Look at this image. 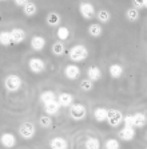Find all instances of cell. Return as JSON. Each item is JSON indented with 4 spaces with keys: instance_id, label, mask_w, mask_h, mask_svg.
Masks as SVG:
<instances>
[{
    "instance_id": "44dd1931",
    "label": "cell",
    "mask_w": 147,
    "mask_h": 149,
    "mask_svg": "<svg viewBox=\"0 0 147 149\" xmlns=\"http://www.w3.org/2000/svg\"><path fill=\"white\" fill-rule=\"evenodd\" d=\"M86 149H100V141L95 137H88L84 142Z\"/></svg>"
},
{
    "instance_id": "7a4b0ae2",
    "label": "cell",
    "mask_w": 147,
    "mask_h": 149,
    "mask_svg": "<svg viewBox=\"0 0 147 149\" xmlns=\"http://www.w3.org/2000/svg\"><path fill=\"white\" fill-rule=\"evenodd\" d=\"M87 116V110L86 106L82 104H72L70 106V117L75 121H82Z\"/></svg>"
},
{
    "instance_id": "5b68a950",
    "label": "cell",
    "mask_w": 147,
    "mask_h": 149,
    "mask_svg": "<svg viewBox=\"0 0 147 149\" xmlns=\"http://www.w3.org/2000/svg\"><path fill=\"white\" fill-rule=\"evenodd\" d=\"M107 122H108L110 126H112V128H116V126H119L122 122H123V114L120 113L119 110H108V114H107Z\"/></svg>"
},
{
    "instance_id": "484cf974",
    "label": "cell",
    "mask_w": 147,
    "mask_h": 149,
    "mask_svg": "<svg viewBox=\"0 0 147 149\" xmlns=\"http://www.w3.org/2000/svg\"><path fill=\"white\" fill-rule=\"evenodd\" d=\"M47 23L50 26H52V27L59 26L60 24V16H59V14H56V12H51V14L47 16Z\"/></svg>"
},
{
    "instance_id": "f35d334b",
    "label": "cell",
    "mask_w": 147,
    "mask_h": 149,
    "mask_svg": "<svg viewBox=\"0 0 147 149\" xmlns=\"http://www.w3.org/2000/svg\"><path fill=\"white\" fill-rule=\"evenodd\" d=\"M146 149H147V148H146Z\"/></svg>"
},
{
    "instance_id": "52a82bcc",
    "label": "cell",
    "mask_w": 147,
    "mask_h": 149,
    "mask_svg": "<svg viewBox=\"0 0 147 149\" xmlns=\"http://www.w3.org/2000/svg\"><path fill=\"white\" fill-rule=\"evenodd\" d=\"M28 67L31 70L32 73L35 74H39V73H43L46 69V63L43 59L40 58H31L30 62H28Z\"/></svg>"
},
{
    "instance_id": "7402d4cb",
    "label": "cell",
    "mask_w": 147,
    "mask_h": 149,
    "mask_svg": "<svg viewBox=\"0 0 147 149\" xmlns=\"http://www.w3.org/2000/svg\"><path fill=\"white\" fill-rule=\"evenodd\" d=\"M56 36H58V39L60 42L67 40V39L70 38V30L67 27H64V26H62V27L58 28V31H56Z\"/></svg>"
},
{
    "instance_id": "7c38bea8",
    "label": "cell",
    "mask_w": 147,
    "mask_h": 149,
    "mask_svg": "<svg viewBox=\"0 0 147 149\" xmlns=\"http://www.w3.org/2000/svg\"><path fill=\"white\" fill-rule=\"evenodd\" d=\"M44 110L47 113V116H56L60 110V105L56 100L55 101H51L48 104H44Z\"/></svg>"
},
{
    "instance_id": "d590c367",
    "label": "cell",
    "mask_w": 147,
    "mask_h": 149,
    "mask_svg": "<svg viewBox=\"0 0 147 149\" xmlns=\"http://www.w3.org/2000/svg\"><path fill=\"white\" fill-rule=\"evenodd\" d=\"M144 7L147 8V0H144Z\"/></svg>"
},
{
    "instance_id": "74e56055",
    "label": "cell",
    "mask_w": 147,
    "mask_h": 149,
    "mask_svg": "<svg viewBox=\"0 0 147 149\" xmlns=\"http://www.w3.org/2000/svg\"><path fill=\"white\" fill-rule=\"evenodd\" d=\"M0 1H4V0H0Z\"/></svg>"
},
{
    "instance_id": "9c48e42d",
    "label": "cell",
    "mask_w": 147,
    "mask_h": 149,
    "mask_svg": "<svg viewBox=\"0 0 147 149\" xmlns=\"http://www.w3.org/2000/svg\"><path fill=\"white\" fill-rule=\"evenodd\" d=\"M0 142L6 148H12L16 144V137L12 133H3V134L0 136Z\"/></svg>"
},
{
    "instance_id": "30bf717a",
    "label": "cell",
    "mask_w": 147,
    "mask_h": 149,
    "mask_svg": "<svg viewBox=\"0 0 147 149\" xmlns=\"http://www.w3.org/2000/svg\"><path fill=\"white\" fill-rule=\"evenodd\" d=\"M134 137H135V129L134 128L124 126L123 129L119 130V139L123 140V141H133Z\"/></svg>"
},
{
    "instance_id": "83f0119b",
    "label": "cell",
    "mask_w": 147,
    "mask_h": 149,
    "mask_svg": "<svg viewBox=\"0 0 147 149\" xmlns=\"http://www.w3.org/2000/svg\"><path fill=\"white\" fill-rule=\"evenodd\" d=\"M11 43H12L11 32H8V31L0 32V45H3V46H10Z\"/></svg>"
},
{
    "instance_id": "f1b7e54d",
    "label": "cell",
    "mask_w": 147,
    "mask_h": 149,
    "mask_svg": "<svg viewBox=\"0 0 147 149\" xmlns=\"http://www.w3.org/2000/svg\"><path fill=\"white\" fill-rule=\"evenodd\" d=\"M23 11H24V14L27 15V16H32V15H35L36 14V6H35L34 3H30L28 1L26 6H24V8H23Z\"/></svg>"
},
{
    "instance_id": "277c9868",
    "label": "cell",
    "mask_w": 147,
    "mask_h": 149,
    "mask_svg": "<svg viewBox=\"0 0 147 149\" xmlns=\"http://www.w3.org/2000/svg\"><path fill=\"white\" fill-rule=\"evenodd\" d=\"M79 11H80V15H82L83 19L86 20H91L94 16H95V7H94L91 3L88 1H83L79 6Z\"/></svg>"
},
{
    "instance_id": "d6986e66",
    "label": "cell",
    "mask_w": 147,
    "mask_h": 149,
    "mask_svg": "<svg viewBox=\"0 0 147 149\" xmlns=\"http://www.w3.org/2000/svg\"><path fill=\"white\" fill-rule=\"evenodd\" d=\"M108 73L111 75V78H120L122 74H123V67L120 66V65H118V63H114V65L110 66Z\"/></svg>"
},
{
    "instance_id": "8fae6325",
    "label": "cell",
    "mask_w": 147,
    "mask_h": 149,
    "mask_svg": "<svg viewBox=\"0 0 147 149\" xmlns=\"http://www.w3.org/2000/svg\"><path fill=\"white\" fill-rule=\"evenodd\" d=\"M58 102L60 105V108H68L74 102V98L70 93H60L58 95Z\"/></svg>"
},
{
    "instance_id": "4dcf8cb0",
    "label": "cell",
    "mask_w": 147,
    "mask_h": 149,
    "mask_svg": "<svg viewBox=\"0 0 147 149\" xmlns=\"http://www.w3.org/2000/svg\"><path fill=\"white\" fill-rule=\"evenodd\" d=\"M104 146H106V149H120V144L118 140L115 139H110L106 141V144H104Z\"/></svg>"
},
{
    "instance_id": "ba28073f",
    "label": "cell",
    "mask_w": 147,
    "mask_h": 149,
    "mask_svg": "<svg viewBox=\"0 0 147 149\" xmlns=\"http://www.w3.org/2000/svg\"><path fill=\"white\" fill-rule=\"evenodd\" d=\"M64 75L68 78V79L74 81L76 79V78H79V75H80V69H79V66H76V65H67L64 69Z\"/></svg>"
},
{
    "instance_id": "836d02e7",
    "label": "cell",
    "mask_w": 147,
    "mask_h": 149,
    "mask_svg": "<svg viewBox=\"0 0 147 149\" xmlns=\"http://www.w3.org/2000/svg\"><path fill=\"white\" fill-rule=\"evenodd\" d=\"M133 4H134V8L139 10V8L144 7V0H133Z\"/></svg>"
},
{
    "instance_id": "1f68e13d",
    "label": "cell",
    "mask_w": 147,
    "mask_h": 149,
    "mask_svg": "<svg viewBox=\"0 0 147 149\" xmlns=\"http://www.w3.org/2000/svg\"><path fill=\"white\" fill-rule=\"evenodd\" d=\"M39 124H40V126H43V128H50L52 124V120L50 116H41L40 118H39Z\"/></svg>"
},
{
    "instance_id": "4fadbf2b",
    "label": "cell",
    "mask_w": 147,
    "mask_h": 149,
    "mask_svg": "<svg viewBox=\"0 0 147 149\" xmlns=\"http://www.w3.org/2000/svg\"><path fill=\"white\" fill-rule=\"evenodd\" d=\"M50 146H51V149H68V142L63 137H55L51 140Z\"/></svg>"
},
{
    "instance_id": "3957f363",
    "label": "cell",
    "mask_w": 147,
    "mask_h": 149,
    "mask_svg": "<svg viewBox=\"0 0 147 149\" xmlns=\"http://www.w3.org/2000/svg\"><path fill=\"white\" fill-rule=\"evenodd\" d=\"M4 86L8 91L11 93H15L21 87V79L17 75H8L4 81Z\"/></svg>"
},
{
    "instance_id": "4316f807",
    "label": "cell",
    "mask_w": 147,
    "mask_h": 149,
    "mask_svg": "<svg viewBox=\"0 0 147 149\" xmlns=\"http://www.w3.org/2000/svg\"><path fill=\"white\" fill-rule=\"evenodd\" d=\"M126 17H127V20H130V22H137L138 17H139V11L134 7L128 8L126 11Z\"/></svg>"
},
{
    "instance_id": "cb8c5ba5",
    "label": "cell",
    "mask_w": 147,
    "mask_h": 149,
    "mask_svg": "<svg viewBox=\"0 0 147 149\" xmlns=\"http://www.w3.org/2000/svg\"><path fill=\"white\" fill-rule=\"evenodd\" d=\"M96 16H98V20H99L100 23H108L110 19H111V14H110L107 10H99L98 14H96Z\"/></svg>"
},
{
    "instance_id": "5bb4252c",
    "label": "cell",
    "mask_w": 147,
    "mask_h": 149,
    "mask_svg": "<svg viewBox=\"0 0 147 149\" xmlns=\"http://www.w3.org/2000/svg\"><path fill=\"white\" fill-rule=\"evenodd\" d=\"M31 47L35 51H41L46 47V39L43 36H39V35L34 36L31 39Z\"/></svg>"
},
{
    "instance_id": "8d00e7d4",
    "label": "cell",
    "mask_w": 147,
    "mask_h": 149,
    "mask_svg": "<svg viewBox=\"0 0 147 149\" xmlns=\"http://www.w3.org/2000/svg\"><path fill=\"white\" fill-rule=\"evenodd\" d=\"M146 139H147V132H146Z\"/></svg>"
},
{
    "instance_id": "ac0fdd59",
    "label": "cell",
    "mask_w": 147,
    "mask_h": 149,
    "mask_svg": "<svg viewBox=\"0 0 147 149\" xmlns=\"http://www.w3.org/2000/svg\"><path fill=\"white\" fill-rule=\"evenodd\" d=\"M107 114H108V110L104 108H96L94 110V118H95L98 122H103L107 120Z\"/></svg>"
},
{
    "instance_id": "9a60e30c",
    "label": "cell",
    "mask_w": 147,
    "mask_h": 149,
    "mask_svg": "<svg viewBox=\"0 0 147 149\" xmlns=\"http://www.w3.org/2000/svg\"><path fill=\"white\" fill-rule=\"evenodd\" d=\"M87 78L91 79L92 82H96L102 78V71H100L99 67L96 66H90L88 70H87Z\"/></svg>"
},
{
    "instance_id": "e0dca14e",
    "label": "cell",
    "mask_w": 147,
    "mask_h": 149,
    "mask_svg": "<svg viewBox=\"0 0 147 149\" xmlns=\"http://www.w3.org/2000/svg\"><path fill=\"white\" fill-rule=\"evenodd\" d=\"M133 120H134V128H143L144 125L147 124V117L143 113L133 114Z\"/></svg>"
},
{
    "instance_id": "e575fe53",
    "label": "cell",
    "mask_w": 147,
    "mask_h": 149,
    "mask_svg": "<svg viewBox=\"0 0 147 149\" xmlns=\"http://www.w3.org/2000/svg\"><path fill=\"white\" fill-rule=\"evenodd\" d=\"M27 3H28V0H15V4H16V6H20V7L21 6L24 7Z\"/></svg>"
},
{
    "instance_id": "ffe728a7",
    "label": "cell",
    "mask_w": 147,
    "mask_h": 149,
    "mask_svg": "<svg viewBox=\"0 0 147 149\" xmlns=\"http://www.w3.org/2000/svg\"><path fill=\"white\" fill-rule=\"evenodd\" d=\"M88 34L91 35V36H94V38H99L100 35L103 34V28L100 24H98V23H92V24L88 26Z\"/></svg>"
},
{
    "instance_id": "2e32d148",
    "label": "cell",
    "mask_w": 147,
    "mask_h": 149,
    "mask_svg": "<svg viewBox=\"0 0 147 149\" xmlns=\"http://www.w3.org/2000/svg\"><path fill=\"white\" fill-rule=\"evenodd\" d=\"M11 38H12L14 43H21L26 39V32L21 28H14L11 31Z\"/></svg>"
},
{
    "instance_id": "8992f818",
    "label": "cell",
    "mask_w": 147,
    "mask_h": 149,
    "mask_svg": "<svg viewBox=\"0 0 147 149\" xmlns=\"http://www.w3.org/2000/svg\"><path fill=\"white\" fill-rule=\"evenodd\" d=\"M19 134L23 137L24 140H30L34 137L35 134V126L31 122H23L19 128Z\"/></svg>"
},
{
    "instance_id": "d4e9b609",
    "label": "cell",
    "mask_w": 147,
    "mask_h": 149,
    "mask_svg": "<svg viewBox=\"0 0 147 149\" xmlns=\"http://www.w3.org/2000/svg\"><path fill=\"white\" fill-rule=\"evenodd\" d=\"M52 54L56 56H60L64 54V45H63L62 42H55L54 45H52Z\"/></svg>"
},
{
    "instance_id": "603a6c76",
    "label": "cell",
    "mask_w": 147,
    "mask_h": 149,
    "mask_svg": "<svg viewBox=\"0 0 147 149\" xmlns=\"http://www.w3.org/2000/svg\"><path fill=\"white\" fill-rule=\"evenodd\" d=\"M40 100L43 104H48V102H51V101H55L56 100V95H55L54 91L51 90H46L40 94Z\"/></svg>"
},
{
    "instance_id": "f546056e",
    "label": "cell",
    "mask_w": 147,
    "mask_h": 149,
    "mask_svg": "<svg viewBox=\"0 0 147 149\" xmlns=\"http://www.w3.org/2000/svg\"><path fill=\"white\" fill-rule=\"evenodd\" d=\"M80 89L83 91H91L94 89V82L91 79H88V78H86V79H83L80 82Z\"/></svg>"
},
{
    "instance_id": "d6a6232c",
    "label": "cell",
    "mask_w": 147,
    "mask_h": 149,
    "mask_svg": "<svg viewBox=\"0 0 147 149\" xmlns=\"http://www.w3.org/2000/svg\"><path fill=\"white\" fill-rule=\"evenodd\" d=\"M123 122L126 126H128V128H134V120H133V116H126V117H123Z\"/></svg>"
},
{
    "instance_id": "6da1fadb",
    "label": "cell",
    "mask_w": 147,
    "mask_h": 149,
    "mask_svg": "<svg viewBox=\"0 0 147 149\" xmlns=\"http://www.w3.org/2000/svg\"><path fill=\"white\" fill-rule=\"evenodd\" d=\"M88 56V50L86 49L83 45H75L70 50V59L72 62H82Z\"/></svg>"
}]
</instances>
